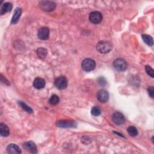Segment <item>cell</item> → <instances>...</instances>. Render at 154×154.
I'll list each match as a JSON object with an SVG mask.
<instances>
[{
  "label": "cell",
  "instance_id": "cell-16",
  "mask_svg": "<svg viewBox=\"0 0 154 154\" xmlns=\"http://www.w3.org/2000/svg\"><path fill=\"white\" fill-rule=\"evenodd\" d=\"M12 8V4L10 2H5L1 7V14H4L7 12L11 11Z\"/></svg>",
  "mask_w": 154,
  "mask_h": 154
},
{
  "label": "cell",
  "instance_id": "cell-19",
  "mask_svg": "<svg viewBox=\"0 0 154 154\" xmlns=\"http://www.w3.org/2000/svg\"><path fill=\"white\" fill-rule=\"evenodd\" d=\"M37 54L40 58H44L47 55V50L43 48H40L37 50Z\"/></svg>",
  "mask_w": 154,
  "mask_h": 154
},
{
  "label": "cell",
  "instance_id": "cell-24",
  "mask_svg": "<svg viewBox=\"0 0 154 154\" xmlns=\"http://www.w3.org/2000/svg\"><path fill=\"white\" fill-rule=\"evenodd\" d=\"M147 90H148V93H149V94L150 95V96L153 98L154 97V88H153V86H150L148 88Z\"/></svg>",
  "mask_w": 154,
  "mask_h": 154
},
{
  "label": "cell",
  "instance_id": "cell-7",
  "mask_svg": "<svg viewBox=\"0 0 154 154\" xmlns=\"http://www.w3.org/2000/svg\"><path fill=\"white\" fill-rule=\"evenodd\" d=\"M112 120L113 122L117 125H122L125 122V118L124 116L119 112H116L112 116Z\"/></svg>",
  "mask_w": 154,
  "mask_h": 154
},
{
  "label": "cell",
  "instance_id": "cell-2",
  "mask_svg": "<svg viewBox=\"0 0 154 154\" xmlns=\"http://www.w3.org/2000/svg\"><path fill=\"white\" fill-rule=\"evenodd\" d=\"M96 66L95 61L91 58H85L84 59L82 63L81 67L82 69L85 72H90L94 69Z\"/></svg>",
  "mask_w": 154,
  "mask_h": 154
},
{
  "label": "cell",
  "instance_id": "cell-17",
  "mask_svg": "<svg viewBox=\"0 0 154 154\" xmlns=\"http://www.w3.org/2000/svg\"><path fill=\"white\" fill-rule=\"evenodd\" d=\"M142 38L143 40V41L149 46H152L153 43V38L152 37L149 35H147V34H143L141 35Z\"/></svg>",
  "mask_w": 154,
  "mask_h": 154
},
{
  "label": "cell",
  "instance_id": "cell-25",
  "mask_svg": "<svg viewBox=\"0 0 154 154\" xmlns=\"http://www.w3.org/2000/svg\"><path fill=\"white\" fill-rule=\"evenodd\" d=\"M104 79H105V78H102V77H100V78L98 79V82H99V84L100 85H105V84H106V81H105V80H104V81H103V80Z\"/></svg>",
  "mask_w": 154,
  "mask_h": 154
},
{
  "label": "cell",
  "instance_id": "cell-10",
  "mask_svg": "<svg viewBox=\"0 0 154 154\" xmlns=\"http://www.w3.org/2000/svg\"><path fill=\"white\" fill-rule=\"evenodd\" d=\"M23 147L29 152L35 153L37 152V146L32 141H27L23 144Z\"/></svg>",
  "mask_w": 154,
  "mask_h": 154
},
{
  "label": "cell",
  "instance_id": "cell-12",
  "mask_svg": "<svg viewBox=\"0 0 154 154\" xmlns=\"http://www.w3.org/2000/svg\"><path fill=\"white\" fill-rule=\"evenodd\" d=\"M45 85V81L41 78H36L33 82V86L37 89H42Z\"/></svg>",
  "mask_w": 154,
  "mask_h": 154
},
{
  "label": "cell",
  "instance_id": "cell-3",
  "mask_svg": "<svg viewBox=\"0 0 154 154\" xmlns=\"http://www.w3.org/2000/svg\"><path fill=\"white\" fill-rule=\"evenodd\" d=\"M113 66L118 71H125L127 68V63L123 58H117L113 62Z\"/></svg>",
  "mask_w": 154,
  "mask_h": 154
},
{
  "label": "cell",
  "instance_id": "cell-1",
  "mask_svg": "<svg viewBox=\"0 0 154 154\" xmlns=\"http://www.w3.org/2000/svg\"><path fill=\"white\" fill-rule=\"evenodd\" d=\"M112 44L109 41H100L96 45L97 50L102 54H106L111 51Z\"/></svg>",
  "mask_w": 154,
  "mask_h": 154
},
{
  "label": "cell",
  "instance_id": "cell-18",
  "mask_svg": "<svg viewBox=\"0 0 154 154\" xmlns=\"http://www.w3.org/2000/svg\"><path fill=\"white\" fill-rule=\"evenodd\" d=\"M127 131H128V133L131 137H135L138 134L137 128L135 127H134V126H131L128 127V129H127Z\"/></svg>",
  "mask_w": 154,
  "mask_h": 154
},
{
  "label": "cell",
  "instance_id": "cell-9",
  "mask_svg": "<svg viewBox=\"0 0 154 154\" xmlns=\"http://www.w3.org/2000/svg\"><path fill=\"white\" fill-rule=\"evenodd\" d=\"M49 28L46 26L40 28L38 31V33H37V35L38 38L43 40H47L49 37Z\"/></svg>",
  "mask_w": 154,
  "mask_h": 154
},
{
  "label": "cell",
  "instance_id": "cell-20",
  "mask_svg": "<svg viewBox=\"0 0 154 154\" xmlns=\"http://www.w3.org/2000/svg\"><path fill=\"white\" fill-rule=\"evenodd\" d=\"M60 99L58 96L56 94H53L49 100V102L51 105H57V103H58Z\"/></svg>",
  "mask_w": 154,
  "mask_h": 154
},
{
  "label": "cell",
  "instance_id": "cell-15",
  "mask_svg": "<svg viewBox=\"0 0 154 154\" xmlns=\"http://www.w3.org/2000/svg\"><path fill=\"white\" fill-rule=\"evenodd\" d=\"M0 133L2 137H7L9 135V129L5 123H1L0 124Z\"/></svg>",
  "mask_w": 154,
  "mask_h": 154
},
{
  "label": "cell",
  "instance_id": "cell-22",
  "mask_svg": "<svg viewBox=\"0 0 154 154\" xmlns=\"http://www.w3.org/2000/svg\"><path fill=\"white\" fill-rule=\"evenodd\" d=\"M19 104L20 105V106L25 110V111H26V112H29V113H32V109L30 108V107H29L26 103H25L24 102H21V101H19Z\"/></svg>",
  "mask_w": 154,
  "mask_h": 154
},
{
  "label": "cell",
  "instance_id": "cell-5",
  "mask_svg": "<svg viewBox=\"0 0 154 154\" xmlns=\"http://www.w3.org/2000/svg\"><path fill=\"white\" fill-rule=\"evenodd\" d=\"M55 3L52 1H43L40 3V8L46 11H51L54 10L55 8Z\"/></svg>",
  "mask_w": 154,
  "mask_h": 154
},
{
  "label": "cell",
  "instance_id": "cell-8",
  "mask_svg": "<svg viewBox=\"0 0 154 154\" xmlns=\"http://www.w3.org/2000/svg\"><path fill=\"white\" fill-rule=\"evenodd\" d=\"M97 98L101 102H106L109 99V93L105 90H100L97 93Z\"/></svg>",
  "mask_w": 154,
  "mask_h": 154
},
{
  "label": "cell",
  "instance_id": "cell-21",
  "mask_svg": "<svg viewBox=\"0 0 154 154\" xmlns=\"http://www.w3.org/2000/svg\"><path fill=\"white\" fill-rule=\"evenodd\" d=\"M91 113L94 116H98L100 114V109L97 106H93L91 109Z\"/></svg>",
  "mask_w": 154,
  "mask_h": 154
},
{
  "label": "cell",
  "instance_id": "cell-23",
  "mask_svg": "<svg viewBox=\"0 0 154 154\" xmlns=\"http://www.w3.org/2000/svg\"><path fill=\"white\" fill-rule=\"evenodd\" d=\"M145 70H146V73H147L148 75H149L151 78H153L154 77V72H153V70L152 69V68L147 65L145 66Z\"/></svg>",
  "mask_w": 154,
  "mask_h": 154
},
{
  "label": "cell",
  "instance_id": "cell-11",
  "mask_svg": "<svg viewBox=\"0 0 154 154\" xmlns=\"http://www.w3.org/2000/svg\"><path fill=\"white\" fill-rule=\"evenodd\" d=\"M7 151L8 153L19 154L21 153V150L20 147L15 144H10L7 147Z\"/></svg>",
  "mask_w": 154,
  "mask_h": 154
},
{
  "label": "cell",
  "instance_id": "cell-6",
  "mask_svg": "<svg viewBox=\"0 0 154 154\" xmlns=\"http://www.w3.org/2000/svg\"><path fill=\"white\" fill-rule=\"evenodd\" d=\"M89 20L93 23H99L102 20V15L99 11H93L89 15Z\"/></svg>",
  "mask_w": 154,
  "mask_h": 154
},
{
  "label": "cell",
  "instance_id": "cell-14",
  "mask_svg": "<svg viewBox=\"0 0 154 154\" xmlns=\"http://www.w3.org/2000/svg\"><path fill=\"white\" fill-rule=\"evenodd\" d=\"M21 13H22V9L20 8H16L14 12L13 17L11 19V23L13 24L16 23L18 22V20L20 17Z\"/></svg>",
  "mask_w": 154,
  "mask_h": 154
},
{
  "label": "cell",
  "instance_id": "cell-13",
  "mask_svg": "<svg viewBox=\"0 0 154 154\" xmlns=\"http://www.w3.org/2000/svg\"><path fill=\"white\" fill-rule=\"evenodd\" d=\"M57 126L61 128H75L76 127V124L74 122L60 120L57 123Z\"/></svg>",
  "mask_w": 154,
  "mask_h": 154
},
{
  "label": "cell",
  "instance_id": "cell-4",
  "mask_svg": "<svg viewBox=\"0 0 154 154\" xmlns=\"http://www.w3.org/2000/svg\"><path fill=\"white\" fill-rule=\"evenodd\" d=\"M55 87L60 90L65 89L67 85V80L64 76H60L57 77L54 81Z\"/></svg>",
  "mask_w": 154,
  "mask_h": 154
}]
</instances>
